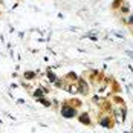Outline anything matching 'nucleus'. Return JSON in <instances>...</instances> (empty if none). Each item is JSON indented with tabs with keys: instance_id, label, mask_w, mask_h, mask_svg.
Instances as JSON below:
<instances>
[{
	"instance_id": "1",
	"label": "nucleus",
	"mask_w": 133,
	"mask_h": 133,
	"mask_svg": "<svg viewBox=\"0 0 133 133\" xmlns=\"http://www.w3.org/2000/svg\"><path fill=\"white\" fill-rule=\"evenodd\" d=\"M63 115L64 116H72V115H75V110H67V107L63 110Z\"/></svg>"
}]
</instances>
